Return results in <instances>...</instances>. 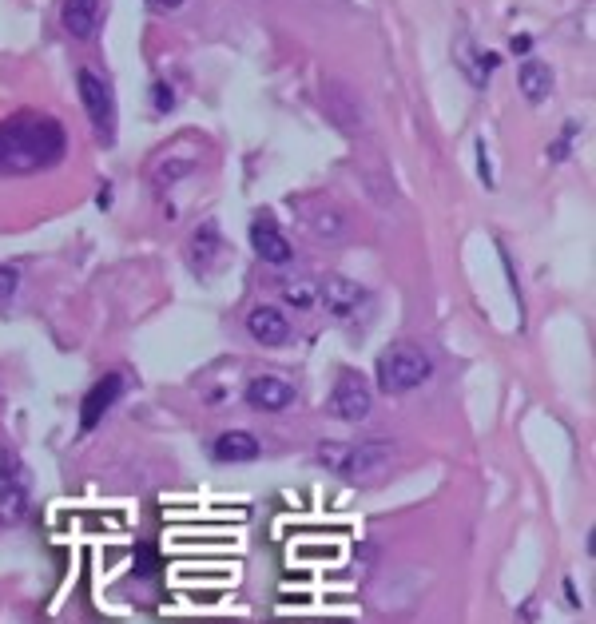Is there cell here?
Returning <instances> with one entry per match:
<instances>
[{
    "label": "cell",
    "mask_w": 596,
    "mask_h": 624,
    "mask_svg": "<svg viewBox=\"0 0 596 624\" xmlns=\"http://www.w3.org/2000/svg\"><path fill=\"white\" fill-rule=\"evenodd\" d=\"M259 454H263L259 438L247 434V430H227V434H219L211 442V458L223 462V466H243V462H255Z\"/></svg>",
    "instance_id": "obj_13"
},
{
    "label": "cell",
    "mask_w": 596,
    "mask_h": 624,
    "mask_svg": "<svg viewBox=\"0 0 596 624\" xmlns=\"http://www.w3.org/2000/svg\"><path fill=\"white\" fill-rule=\"evenodd\" d=\"M298 398L295 382L291 378H283V374H259V378H251L247 382V390H243V402L251 406V410H259V414H279V410H291Z\"/></svg>",
    "instance_id": "obj_8"
},
{
    "label": "cell",
    "mask_w": 596,
    "mask_h": 624,
    "mask_svg": "<svg viewBox=\"0 0 596 624\" xmlns=\"http://www.w3.org/2000/svg\"><path fill=\"white\" fill-rule=\"evenodd\" d=\"M120 394H124V374H104V378L84 394V402H80V430L92 434V430L104 422V414L120 402Z\"/></svg>",
    "instance_id": "obj_10"
},
{
    "label": "cell",
    "mask_w": 596,
    "mask_h": 624,
    "mask_svg": "<svg viewBox=\"0 0 596 624\" xmlns=\"http://www.w3.org/2000/svg\"><path fill=\"white\" fill-rule=\"evenodd\" d=\"M151 108H155L159 116H167V112L175 108V92H171V84H163V80L151 84Z\"/></svg>",
    "instance_id": "obj_21"
},
{
    "label": "cell",
    "mask_w": 596,
    "mask_h": 624,
    "mask_svg": "<svg viewBox=\"0 0 596 624\" xmlns=\"http://www.w3.org/2000/svg\"><path fill=\"white\" fill-rule=\"evenodd\" d=\"M430 378H434V358L414 342H398L378 358V386L386 394H410Z\"/></svg>",
    "instance_id": "obj_3"
},
{
    "label": "cell",
    "mask_w": 596,
    "mask_h": 624,
    "mask_svg": "<svg viewBox=\"0 0 596 624\" xmlns=\"http://www.w3.org/2000/svg\"><path fill=\"white\" fill-rule=\"evenodd\" d=\"M279 295H283V303L295 307V311H310V307L318 303V287H314L310 279H283V283H279Z\"/></svg>",
    "instance_id": "obj_18"
},
{
    "label": "cell",
    "mask_w": 596,
    "mask_h": 624,
    "mask_svg": "<svg viewBox=\"0 0 596 624\" xmlns=\"http://www.w3.org/2000/svg\"><path fill=\"white\" fill-rule=\"evenodd\" d=\"M68 156V132L48 112H16L0 120V179H20L56 167Z\"/></svg>",
    "instance_id": "obj_1"
},
{
    "label": "cell",
    "mask_w": 596,
    "mask_h": 624,
    "mask_svg": "<svg viewBox=\"0 0 596 624\" xmlns=\"http://www.w3.org/2000/svg\"><path fill=\"white\" fill-rule=\"evenodd\" d=\"M517 88L529 104H545L553 96V68L537 56H525L521 68H517Z\"/></svg>",
    "instance_id": "obj_15"
},
{
    "label": "cell",
    "mask_w": 596,
    "mask_h": 624,
    "mask_svg": "<svg viewBox=\"0 0 596 624\" xmlns=\"http://www.w3.org/2000/svg\"><path fill=\"white\" fill-rule=\"evenodd\" d=\"M104 12H108L104 0H64V4H60V28H64L72 40L88 44V40L100 36Z\"/></svg>",
    "instance_id": "obj_9"
},
{
    "label": "cell",
    "mask_w": 596,
    "mask_h": 624,
    "mask_svg": "<svg viewBox=\"0 0 596 624\" xmlns=\"http://www.w3.org/2000/svg\"><path fill=\"white\" fill-rule=\"evenodd\" d=\"M24 473V466H20V458L12 454V450H0V485H8V481H16Z\"/></svg>",
    "instance_id": "obj_22"
},
{
    "label": "cell",
    "mask_w": 596,
    "mask_h": 624,
    "mask_svg": "<svg viewBox=\"0 0 596 624\" xmlns=\"http://www.w3.org/2000/svg\"><path fill=\"white\" fill-rule=\"evenodd\" d=\"M529 44H533L529 36H513V52H529Z\"/></svg>",
    "instance_id": "obj_26"
},
{
    "label": "cell",
    "mask_w": 596,
    "mask_h": 624,
    "mask_svg": "<svg viewBox=\"0 0 596 624\" xmlns=\"http://www.w3.org/2000/svg\"><path fill=\"white\" fill-rule=\"evenodd\" d=\"M76 88H80V104L92 120V132L100 144H116V124H120V112H116V96H112V84L92 72V68H80L76 72Z\"/></svg>",
    "instance_id": "obj_4"
},
{
    "label": "cell",
    "mask_w": 596,
    "mask_h": 624,
    "mask_svg": "<svg viewBox=\"0 0 596 624\" xmlns=\"http://www.w3.org/2000/svg\"><path fill=\"white\" fill-rule=\"evenodd\" d=\"M318 462L330 466L334 473L358 481V477H374L394 462V442L386 438H366V442H322L318 446Z\"/></svg>",
    "instance_id": "obj_2"
},
{
    "label": "cell",
    "mask_w": 596,
    "mask_h": 624,
    "mask_svg": "<svg viewBox=\"0 0 596 624\" xmlns=\"http://www.w3.org/2000/svg\"><path fill=\"white\" fill-rule=\"evenodd\" d=\"M477 171H481L485 187H493V171H489V148H485V140H477Z\"/></svg>",
    "instance_id": "obj_23"
},
{
    "label": "cell",
    "mask_w": 596,
    "mask_h": 624,
    "mask_svg": "<svg viewBox=\"0 0 596 624\" xmlns=\"http://www.w3.org/2000/svg\"><path fill=\"white\" fill-rule=\"evenodd\" d=\"M565 597H569V609H581V597H577V585L565 581Z\"/></svg>",
    "instance_id": "obj_24"
},
{
    "label": "cell",
    "mask_w": 596,
    "mask_h": 624,
    "mask_svg": "<svg viewBox=\"0 0 596 624\" xmlns=\"http://www.w3.org/2000/svg\"><path fill=\"white\" fill-rule=\"evenodd\" d=\"M374 410V390L354 374L346 370L338 382H334V394H330V414L342 418V422H366Z\"/></svg>",
    "instance_id": "obj_7"
},
{
    "label": "cell",
    "mask_w": 596,
    "mask_h": 624,
    "mask_svg": "<svg viewBox=\"0 0 596 624\" xmlns=\"http://www.w3.org/2000/svg\"><path fill=\"white\" fill-rule=\"evenodd\" d=\"M310 227H314V235H322V239H338V235H346V211L334 207V203H326V207L314 211Z\"/></svg>",
    "instance_id": "obj_19"
},
{
    "label": "cell",
    "mask_w": 596,
    "mask_h": 624,
    "mask_svg": "<svg viewBox=\"0 0 596 624\" xmlns=\"http://www.w3.org/2000/svg\"><path fill=\"white\" fill-rule=\"evenodd\" d=\"M191 251H195V267H199V275L219 271L223 259H227V243H223V235H219L215 223H203V227L191 235Z\"/></svg>",
    "instance_id": "obj_16"
},
{
    "label": "cell",
    "mask_w": 596,
    "mask_h": 624,
    "mask_svg": "<svg viewBox=\"0 0 596 624\" xmlns=\"http://www.w3.org/2000/svg\"><path fill=\"white\" fill-rule=\"evenodd\" d=\"M148 4H151V8H159V12H175L183 0H148Z\"/></svg>",
    "instance_id": "obj_25"
},
{
    "label": "cell",
    "mask_w": 596,
    "mask_h": 624,
    "mask_svg": "<svg viewBox=\"0 0 596 624\" xmlns=\"http://www.w3.org/2000/svg\"><path fill=\"white\" fill-rule=\"evenodd\" d=\"M16 291H20V271L16 267H0V311H8Z\"/></svg>",
    "instance_id": "obj_20"
},
{
    "label": "cell",
    "mask_w": 596,
    "mask_h": 624,
    "mask_svg": "<svg viewBox=\"0 0 596 624\" xmlns=\"http://www.w3.org/2000/svg\"><path fill=\"white\" fill-rule=\"evenodd\" d=\"M322 108L330 116V124H338L346 136H366L370 132V112L362 104V96L338 80H326L322 84Z\"/></svg>",
    "instance_id": "obj_6"
},
{
    "label": "cell",
    "mask_w": 596,
    "mask_h": 624,
    "mask_svg": "<svg viewBox=\"0 0 596 624\" xmlns=\"http://www.w3.org/2000/svg\"><path fill=\"white\" fill-rule=\"evenodd\" d=\"M24 513H28V493H24V485H16V481L0 485V525H16Z\"/></svg>",
    "instance_id": "obj_17"
},
{
    "label": "cell",
    "mask_w": 596,
    "mask_h": 624,
    "mask_svg": "<svg viewBox=\"0 0 596 624\" xmlns=\"http://www.w3.org/2000/svg\"><path fill=\"white\" fill-rule=\"evenodd\" d=\"M318 299H322V307L334 314V318H354V314L362 311V303H366V291H362L354 279L330 275V279L322 283Z\"/></svg>",
    "instance_id": "obj_12"
},
{
    "label": "cell",
    "mask_w": 596,
    "mask_h": 624,
    "mask_svg": "<svg viewBox=\"0 0 596 624\" xmlns=\"http://www.w3.org/2000/svg\"><path fill=\"white\" fill-rule=\"evenodd\" d=\"M251 247H255V255H259L263 263H271V267H287V263L295 259L291 239L275 227L271 215H255V223H251Z\"/></svg>",
    "instance_id": "obj_11"
},
{
    "label": "cell",
    "mask_w": 596,
    "mask_h": 624,
    "mask_svg": "<svg viewBox=\"0 0 596 624\" xmlns=\"http://www.w3.org/2000/svg\"><path fill=\"white\" fill-rule=\"evenodd\" d=\"M203 163V144L195 136H175L171 144H163L148 163V175L155 187H175L179 179H187L195 167Z\"/></svg>",
    "instance_id": "obj_5"
},
{
    "label": "cell",
    "mask_w": 596,
    "mask_h": 624,
    "mask_svg": "<svg viewBox=\"0 0 596 624\" xmlns=\"http://www.w3.org/2000/svg\"><path fill=\"white\" fill-rule=\"evenodd\" d=\"M247 334L255 338V342H263V346H283L287 338H291V318L279 311V307H255V311L247 314Z\"/></svg>",
    "instance_id": "obj_14"
}]
</instances>
